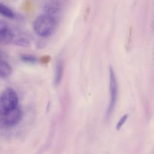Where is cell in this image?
I'll list each match as a JSON object with an SVG mask.
<instances>
[{
	"label": "cell",
	"mask_w": 154,
	"mask_h": 154,
	"mask_svg": "<svg viewBox=\"0 0 154 154\" xmlns=\"http://www.w3.org/2000/svg\"><path fill=\"white\" fill-rule=\"evenodd\" d=\"M57 26V20L49 14H44L36 18L33 29L36 34L42 37L49 36L54 32Z\"/></svg>",
	"instance_id": "cell-1"
},
{
	"label": "cell",
	"mask_w": 154,
	"mask_h": 154,
	"mask_svg": "<svg viewBox=\"0 0 154 154\" xmlns=\"http://www.w3.org/2000/svg\"><path fill=\"white\" fill-rule=\"evenodd\" d=\"M18 102L17 93L12 88L5 89L0 96V106L3 111L17 108Z\"/></svg>",
	"instance_id": "cell-2"
},
{
	"label": "cell",
	"mask_w": 154,
	"mask_h": 154,
	"mask_svg": "<svg viewBox=\"0 0 154 154\" xmlns=\"http://www.w3.org/2000/svg\"><path fill=\"white\" fill-rule=\"evenodd\" d=\"M22 118V111L17 107L13 109L2 111L0 116V122L5 127H13L17 125Z\"/></svg>",
	"instance_id": "cell-3"
},
{
	"label": "cell",
	"mask_w": 154,
	"mask_h": 154,
	"mask_svg": "<svg viewBox=\"0 0 154 154\" xmlns=\"http://www.w3.org/2000/svg\"><path fill=\"white\" fill-rule=\"evenodd\" d=\"M117 82L116 79L115 73L112 67H110L109 70V92H110V101L108 106L107 117H110L114 111L116 103L117 100Z\"/></svg>",
	"instance_id": "cell-4"
},
{
	"label": "cell",
	"mask_w": 154,
	"mask_h": 154,
	"mask_svg": "<svg viewBox=\"0 0 154 154\" xmlns=\"http://www.w3.org/2000/svg\"><path fill=\"white\" fill-rule=\"evenodd\" d=\"M15 34L12 32L10 27L3 21H0V44L12 43Z\"/></svg>",
	"instance_id": "cell-5"
},
{
	"label": "cell",
	"mask_w": 154,
	"mask_h": 154,
	"mask_svg": "<svg viewBox=\"0 0 154 154\" xmlns=\"http://www.w3.org/2000/svg\"><path fill=\"white\" fill-rule=\"evenodd\" d=\"M63 72H64L63 62L61 60H59L56 63L55 76H54V83L57 86L59 85L63 80Z\"/></svg>",
	"instance_id": "cell-6"
},
{
	"label": "cell",
	"mask_w": 154,
	"mask_h": 154,
	"mask_svg": "<svg viewBox=\"0 0 154 154\" xmlns=\"http://www.w3.org/2000/svg\"><path fill=\"white\" fill-rule=\"evenodd\" d=\"M12 74V68L7 62L0 60V78H7Z\"/></svg>",
	"instance_id": "cell-7"
},
{
	"label": "cell",
	"mask_w": 154,
	"mask_h": 154,
	"mask_svg": "<svg viewBox=\"0 0 154 154\" xmlns=\"http://www.w3.org/2000/svg\"><path fill=\"white\" fill-rule=\"evenodd\" d=\"M59 11H60V7L57 3L51 2L45 6V12L47 13V14L51 15L53 17H54V14L58 13Z\"/></svg>",
	"instance_id": "cell-8"
},
{
	"label": "cell",
	"mask_w": 154,
	"mask_h": 154,
	"mask_svg": "<svg viewBox=\"0 0 154 154\" xmlns=\"http://www.w3.org/2000/svg\"><path fill=\"white\" fill-rule=\"evenodd\" d=\"M0 14L3 15V16L6 17L8 18L14 17V12L8 6L5 5L2 3H0Z\"/></svg>",
	"instance_id": "cell-9"
},
{
	"label": "cell",
	"mask_w": 154,
	"mask_h": 154,
	"mask_svg": "<svg viewBox=\"0 0 154 154\" xmlns=\"http://www.w3.org/2000/svg\"><path fill=\"white\" fill-rule=\"evenodd\" d=\"M13 43L17 45H19V46L27 47L29 45V39H27L26 38L23 37V36L15 35L13 41Z\"/></svg>",
	"instance_id": "cell-10"
},
{
	"label": "cell",
	"mask_w": 154,
	"mask_h": 154,
	"mask_svg": "<svg viewBox=\"0 0 154 154\" xmlns=\"http://www.w3.org/2000/svg\"><path fill=\"white\" fill-rule=\"evenodd\" d=\"M21 60L28 63H35L37 62V58L32 55H23L21 57Z\"/></svg>",
	"instance_id": "cell-11"
},
{
	"label": "cell",
	"mask_w": 154,
	"mask_h": 154,
	"mask_svg": "<svg viewBox=\"0 0 154 154\" xmlns=\"http://www.w3.org/2000/svg\"><path fill=\"white\" fill-rule=\"evenodd\" d=\"M128 117H129V115H128V114H125V115H123V117H121V119L120 120V121L117 123V126H116V129H117V131L120 130V129H121L122 127H123V125L126 123V120H127Z\"/></svg>",
	"instance_id": "cell-12"
},
{
	"label": "cell",
	"mask_w": 154,
	"mask_h": 154,
	"mask_svg": "<svg viewBox=\"0 0 154 154\" xmlns=\"http://www.w3.org/2000/svg\"><path fill=\"white\" fill-rule=\"evenodd\" d=\"M2 108H0V116H1V114H2Z\"/></svg>",
	"instance_id": "cell-13"
}]
</instances>
